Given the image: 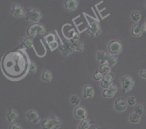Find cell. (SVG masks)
<instances>
[{"label":"cell","mask_w":146,"mask_h":129,"mask_svg":"<svg viewBox=\"0 0 146 129\" xmlns=\"http://www.w3.org/2000/svg\"><path fill=\"white\" fill-rule=\"evenodd\" d=\"M61 126V120L54 115L47 118L41 123L43 129H58Z\"/></svg>","instance_id":"6da1fadb"},{"label":"cell","mask_w":146,"mask_h":129,"mask_svg":"<svg viewBox=\"0 0 146 129\" xmlns=\"http://www.w3.org/2000/svg\"><path fill=\"white\" fill-rule=\"evenodd\" d=\"M60 49H61V50L63 52V54H64V55H66H66H71V54L74 52V50L72 49L71 45H70L69 41H66V42L60 47Z\"/></svg>","instance_id":"5bb4252c"},{"label":"cell","mask_w":146,"mask_h":129,"mask_svg":"<svg viewBox=\"0 0 146 129\" xmlns=\"http://www.w3.org/2000/svg\"><path fill=\"white\" fill-rule=\"evenodd\" d=\"M135 113H136L137 114L141 116L142 114H143L144 113V108L142 105H138L135 108Z\"/></svg>","instance_id":"83f0119b"},{"label":"cell","mask_w":146,"mask_h":129,"mask_svg":"<svg viewBox=\"0 0 146 129\" xmlns=\"http://www.w3.org/2000/svg\"><path fill=\"white\" fill-rule=\"evenodd\" d=\"M93 123H94V122L90 121L88 119H83V120H81V122L78 126V129H88Z\"/></svg>","instance_id":"d6986e66"},{"label":"cell","mask_w":146,"mask_h":129,"mask_svg":"<svg viewBox=\"0 0 146 129\" xmlns=\"http://www.w3.org/2000/svg\"><path fill=\"white\" fill-rule=\"evenodd\" d=\"M94 129H100V128H97V127H94Z\"/></svg>","instance_id":"d590c367"},{"label":"cell","mask_w":146,"mask_h":129,"mask_svg":"<svg viewBox=\"0 0 146 129\" xmlns=\"http://www.w3.org/2000/svg\"><path fill=\"white\" fill-rule=\"evenodd\" d=\"M21 43L26 48H30L33 45V39L29 37L27 38H21Z\"/></svg>","instance_id":"ffe728a7"},{"label":"cell","mask_w":146,"mask_h":129,"mask_svg":"<svg viewBox=\"0 0 146 129\" xmlns=\"http://www.w3.org/2000/svg\"><path fill=\"white\" fill-rule=\"evenodd\" d=\"M69 43L74 50H78L81 52L84 50V43H83L82 41L71 40V41H69Z\"/></svg>","instance_id":"9a60e30c"},{"label":"cell","mask_w":146,"mask_h":129,"mask_svg":"<svg viewBox=\"0 0 146 129\" xmlns=\"http://www.w3.org/2000/svg\"><path fill=\"white\" fill-rule=\"evenodd\" d=\"M136 98L135 96H130L128 99V103L130 105V106H134V105L136 104Z\"/></svg>","instance_id":"1f68e13d"},{"label":"cell","mask_w":146,"mask_h":129,"mask_svg":"<svg viewBox=\"0 0 146 129\" xmlns=\"http://www.w3.org/2000/svg\"><path fill=\"white\" fill-rule=\"evenodd\" d=\"M115 110L118 111L119 112L124 111L127 109L126 103H125L123 98L120 97L115 101Z\"/></svg>","instance_id":"7c38bea8"},{"label":"cell","mask_w":146,"mask_h":129,"mask_svg":"<svg viewBox=\"0 0 146 129\" xmlns=\"http://www.w3.org/2000/svg\"><path fill=\"white\" fill-rule=\"evenodd\" d=\"M145 6H146V1H145Z\"/></svg>","instance_id":"8d00e7d4"},{"label":"cell","mask_w":146,"mask_h":129,"mask_svg":"<svg viewBox=\"0 0 146 129\" xmlns=\"http://www.w3.org/2000/svg\"><path fill=\"white\" fill-rule=\"evenodd\" d=\"M27 116V119H28L29 121L33 122L34 123H38V122L41 120V118H40L39 114H38V112L36 111H34V110H31L27 113L26 115Z\"/></svg>","instance_id":"52a82bcc"},{"label":"cell","mask_w":146,"mask_h":129,"mask_svg":"<svg viewBox=\"0 0 146 129\" xmlns=\"http://www.w3.org/2000/svg\"><path fill=\"white\" fill-rule=\"evenodd\" d=\"M140 75H141V77L146 79V70H142L140 72Z\"/></svg>","instance_id":"e575fe53"},{"label":"cell","mask_w":146,"mask_h":129,"mask_svg":"<svg viewBox=\"0 0 146 129\" xmlns=\"http://www.w3.org/2000/svg\"><path fill=\"white\" fill-rule=\"evenodd\" d=\"M36 70H37L36 65L34 62L31 61V62H30V65H29V72L31 74H34L36 72Z\"/></svg>","instance_id":"4316f807"},{"label":"cell","mask_w":146,"mask_h":129,"mask_svg":"<svg viewBox=\"0 0 146 129\" xmlns=\"http://www.w3.org/2000/svg\"><path fill=\"white\" fill-rule=\"evenodd\" d=\"M79 1L77 0H66L64 2L65 9L67 11H74L78 8Z\"/></svg>","instance_id":"9c48e42d"},{"label":"cell","mask_w":146,"mask_h":129,"mask_svg":"<svg viewBox=\"0 0 146 129\" xmlns=\"http://www.w3.org/2000/svg\"><path fill=\"white\" fill-rule=\"evenodd\" d=\"M106 52H103V51H98L97 52V59L99 60L101 65H104L105 62H106Z\"/></svg>","instance_id":"44dd1931"},{"label":"cell","mask_w":146,"mask_h":129,"mask_svg":"<svg viewBox=\"0 0 146 129\" xmlns=\"http://www.w3.org/2000/svg\"><path fill=\"white\" fill-rule=\"evenodd\" d=\"M100 71H101V73L104 74V75L111 73V67L108 65L104 64V65H102L101 66V67H100Z\"/></svg>","instance_id":"cb8c5ba5"},{"label":"cell","mask_w":146,"mask_h":129,"mask_svg":"<svg viewBox=\"0 0 146 129\" xmlns=\"http://www.w3.org/2000/svg\"><path fill=\"white\" fill-rule=\"evenodd\" d=\"M131 18L135 22H139L141 18V14L139 11H134L131 14Z\"/></svg>","instance_id":"d4e9b609"},{"label":"cell","mask_w":146,"mask_h":129,"mask_svg":"<svg viewBox=\"0 0 146 129\" xmlns=\"http://www.w3.org/2000/svg\"><path fill=\"white\" fill-rule=\"evenodd\" d=\"M123 50V45L121 43L118 41H112L108 44V50L111 54L117 55L120 54Z\"/></svg>","instance_id":"5b68a950"},{"label":"cell","mask_w":146,"mask_h":129,"mask_svg":"<svg viewBox=\"0 0 146 129\" xmlns=\"http://www.w3.org/2000/svg\"><path fill=\"white\" fill-rule=\"evenodd\" d=\"M123 84V92L125 93L133 89L134 86V80L129 76H123L121 77Z\"/></svg>","instance_id":"277c9868"},{"label":"cell","mask_w":146,"mask_h":129,"mask_svg":"<svg viewBox=\"0 0 146 129\" xmlns=\"http://www.w3.org/2000/svg\"><path fill=\"white\" fill-rule=\"evenodd\" d=\"M11 13L15 17L21 18V17L24 16V8L20 4H14L11 9Z\"/></svg>","instance_id":"8fae6325"},{"label":"cell","mask_w":146,"mask_h":129,"mask_svg":"<svg viewBox=\"0 0 146 129\" xmlns=\"http://www.w3.org/2000/svg\"><path fill=\"white\" fill-rule=\"evenodd\" d=\"M42 79L45 82H51L52 80V74H51V72L48 70L44 71L42 74Z\"/></svg>","instance_id":"7402d4cb"},{"label":"cell","mask_w":146,"mask_h":129,"mask_svg":"<svg viewBox=\"0 0 146 129\" xmlns=\"http://www.w3.org/2000/svg\"><path fill=\"white\" fill-rule=\"evenodd\" d=\"M94 96V89L90 85H87L84 89V98H92Z\"/></svg>","instance_id":"2e32d148"},{"label":"cell","mask_w":146,"mask_h":129,"mask_svg":"<svg viewBox=\"0 0 146 129\" xmlns=\"http://www.w3.org/2000/svg\"><path fill=\"white\" fill-rule=\"evenodd\" d=\"M141 117L140 115L137 114L136 113H131L130 116V120L133 123H138L141 121Z\"/></svg>","instance_id":"603a6c76"},{"label":"cell","mask_w":146,"mask_h":129,"mask_svg":"<svg viewBox=\"0 0 146 129\" xmlns=\"http://www.w3.org/2000/svg\"><path fill=\"white\" fill-rule=\"evenodd\" d=\"M41 18V13L39 10L36 9L29 8L27 10L26 12V18L28 21H31L37 24Z\"/></svg>","instance_id":"3957f363"},{"label":"cell","mask_w":146,"mask_h":129,"mask_svg":"<svg viewBox=\"0 0 146 129\" xmlns=\"http://www.w3.org/2000/svg\"><path fill=\"white\" fill-rule=\"evenodd\" d=\"M71 102L74 105H79L80 102H81V100H80V99L78 97V96L74 95V96H73L72 97H71Z\"/></svg>","instance_id":"4dcf8cb0"},{"label":"cell","mask_w":146,"mask_h":129,"mask_svg":"<svg viewBox=\"0 0 146 129\" xmlns=\"http://www.w3.org/2000/svg\"><path fill=\"white\" fill-rule=\"evenodd\" d=\"M145 31V27L141 24H135L133 26L131 30V33L133 36L140 37Z\"/></svg>","instance_id":"4fadbf2b"},{"label":"cell","mask_w":146,"mask_h":129,"mask_svg":"<svg viewBox=\"0 0 146 129\" xmlns=\"http://www.w3.org/2000/svg\"><path fill=\"white\" fill-rule=\"evenodd\" d=\"M89 24H90V28H89V30H88V33L92 35L93 38H94V37H96V35H98V33H97L98 31L101 32V29H100L99 28V24H98V23L96 21H95V20L94 19L91 20Z\"/></svg>","instance_id":"8992f818"},{"label":"cell","mask_w":146,"mask_h":129,"mask_svg":"<svg viewBox=\"0 0 146 129\" xmlns=\"http://www.w3.org/2000/svg\"><path fill=\"white\" fill-rule=\"evenodd\" d=\"M45 39L46 40L47 43H48V44H50V43H52L53 41H54V42H56V41H54V40H55V36H54L53 34H48L46 37H45Z\"/></svg>","instance_id":"d6a6232c"},{"label":"cell","mask_w":146,"mask_h":129,"mask_svg":"<svg viewBox=\"0 0 146 129\" xmlns=\"http://www.w3.org/2000/svg\"><path fill=\"white\" fill-rule=\"evenodd\" d=\"M9 129H22L21 125L17 123H11L10 124Z\"/></svg>","instance_id":"836d02e7"},{"label":"cell","mask_w":146,"mask_h":129,"mask_svg":"<svg viewBox=\"0 0 146 129\" xmlns=\"http://www.w3.org/2000/svg\"><path fill=\"white\" fill-rule=\"evenodd\" d=\"M86 116L87 111L85 108L83 106H77L74 110V116L76 119L83 120V119H86Z\"/></svg>","instance_id":"ba28073f"},{"label":"cell","mask_w":146,"mask_h":129,"mask_svg":"<svg viewBox=\"0 0 146 129\" xmlns=\"http://www.w3.org/2000/svg\"><path fill=\"white\" fill-rule=\"evenodd\" d=\"M103 77H104V75H103V74L101 72H96L94 75V79L96 81L102 80Z\"/></svg>","instance_id":"f1b7e54d"},{"label":"cell","mask_w":146,"mask_h":129,"mask_svg":"<svg viewBox=\"0 0 146 129\" xmlns=\"http://www.w3.org/2000/svg\"><path fill=\"white\" fill-rule=\"evenodd\" d=\"M112 82H106V81H104V80H101V86H102L103 88H104L105 89H108L110 88V86L112 85Z\"/></svg>","instance_id":"f546056e"},{"label":"cell","mask_w":146,"mask_h":129,"mask_svg":"<svg viewBox=\"0 0 146 129\" xmlns=\"http://www.w3.org/2000/svg\"><path fill=\"white\" fill-rule=\"evenodd\" d=\"M19 114L17 113V111H15L14 109L10 108L9 111L7 113V119L9 122H13L17 117H18Z\"/></svg>","instance_id":"ac0fdd59"},{"label":"cell","mask_w":146,"mask_h":129,"mask_svg":"<svg viewBox=\"0 0 146 129\" xmlns=\"http://www.w3.org/2000/svg\"><path fill=\"white\" fill-rule=\"evenodd\" d=\"M106 62H108V65H109L111 67H113L114 65L116 64L117 60H118V57L117 55H109V54H106Z\"/></svg>","instance_id":"e0dca14e"},{"label":"cell","mask_w":146,"mask_h":129,"mask_svg":"<svg viewBox=\"0 0 146 129\" xmlns=\"http://www.w3.org/2000/svg\"><path fill=\"white\" fill-rule=\"evenodd\" d=\"M117 92H118V87H117V86L115 84H112V85L110 86V88L104 89V91L103 92V96L104 97L112 98L116 94Z\"/></svg>","instance_id":"30bf717a"},{"label":"cell","mask_w":146,"mask_h":129,"mask_svg":"<svg viewBox=\"0 0 146 129\" xmlns=\"http://www.w3.org/2000/svg\"><path fill=\"white\" fill-rule=\"evenodd\" d=\"M114 79V75L112 73H108L106 74V75H104V77H103V79L104 81H106V82H112L113 80Z\"/></svg>","instance_id":"484cf974"},{"label":"cell","mask_w":146,"mask_h":129,"mask_svg":"<svg viewBox=\"0 0 146 129\" xmlns=\"http://www.w3.org/2000/svg\"><path fill=\"white\" fill-rule=\"evenodd\" d=\"M46 33V28L44 26L40 25L38 24H34L30 26L28 28H27V33L29 38H34L36 37V34H39V35H42Z\"/></svg>","instance_id":"7a4b0ae2"}]
</instances>
